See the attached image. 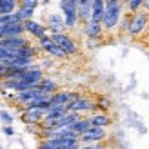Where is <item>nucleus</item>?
Wrapping results in <instances>:
<instances>
[{"label":"nucleus","instance_id":"nucleus-1","mask_svg":"<svg viewBox=\"0 0 149 149\" xmlns=\"http://www.w3.org/2000/svg\"><path fill=\"white\" fill-rule=\"evenodd\" d=\"M122 13H124V4L120 0H116V2H106V6H104V17H102V27L106 31L115 29L122 18Z\"/></svg>","mask_w":149,"mask_h":149},{"label":"nucleus","instance_id":"nucleus-2","mask_svg":"<svg viewBox=\"0 0 149 149\" xmlns=\"http://www.w3.org/2000/svg\"><path fill=\"white\" fill-rule=\"evenodd\" d=\"M78 0H60V11L64 15V26L65 29H71L78 24V13H77Z\"/></svg>","mask_w":149,"mask_h":149},{"label":"nucleus","instance_id":"nucleus-3","mask_svg":"<svg viewBox=\"0 0 149 149\" xmlns=\"http://www.w3.org/2000/svg\"><path fill=\"white\" fill-rule=\"evenodd\" d=\"M149 26V15L146 11H138L135 13L131 17V22H129V27H127V33L129 36H140L144 31H146V27Z\"/></svg>","mask_w":149,"mask_h":149},{"label":"nucleus","instance_id":"nucleus-4","mask_svg":"<svg viewBox=\"0 0 149 149\" xmlns=\"http://www.w3.org/2000/svg\"><path fill=\"white\" fill-rule=\"evenodd\" d=\"M51 38H53V42L64 51L65 56H71V55H77L78 53L77 42H74L69 35H65V33H53V35H51Z\"/></svg>","mask_w":149,"mask_h":149},{"label":"nucleus","instance_id":"nucleus-5","mask_svg":"<svg viewBox=\"0 0 149 149\" xmlns=\"http://www.w3.org/2000/svg\"><path fill=\"white\" fill-rule=\"evenodd\" d=\"M107 138V133H106V127H89L84 135L78 136V142L80 146H86V144H98V142H104Z\"/></svg>","mask_w":149,"mask_h":149},{"label":"nucleus","instance_id":"nucleus-6","mask_svg":"<svg viewBox=\"0 0 149 149\" xmlns=\"http://www.w3.org/2000/svg\"><path fill=\"white\" fill-rule=\"evenodd\" d=\"M93 106H95V102L91 98H87V96H78L77 100H73L69 102L68 106H65V111H71V113H89V111H93Z\"/></svg>","mask_w":149,"mask_h":149},{"label":"nucleus","instance_id":"nucleus-7","mask_svg":"<svg viewBox=\"0 0 149 149\" xmlns=\"http://www.w3.org/2000/svg\"><path fill=\"white\" fill-rule=\"evenodd\" d=\"M38 47L44 51V53H47L51 56H55V58H65L64 55V51L56 46V44L53 42V38H51V35H46V36H42V38H38Z\"/></svg>","mask_w":149,"mask_h":149},{"label":"nucleus","instance_id":"nucleus-8","mask_svg":"<svg viewBox=\"0 0 149 149\" xmlns=\"http://www.w3.org/2000/svg\"><path fill=\"white\" fill-rule=\"evenodd\" d=\"M26 35L24 31V22H15V24H7L0 27V40L2 38H13V36H22Z\"/></svg>","mask_w":149,"mask_h":149},{"label":"nucleus","instance_id":"nucleus-9","mask_svg":"<svg viewBox=\"0 0 149 149\" xmlns=\"http://www.w3.org/2000/svg\"><path fill=\"white\" fill-rule=\"evenodd\" d=\"M24 31L27 35H31L35 36V38H42V36H46L47 35V27L40 24V22H36V20H24Z\"/></svg>","mask_w":149,"mask_h":149},{"label":"nucleus","instance_id":"nucleus-10","mask_svg":"<svg viewBox=\"0 0 149 149\" xmlns=\"http://www.w3.org/2000/svg\"><path fill=\"white\" fill-rule=\"evenodd\" d=\"M78 93H73V91H56L51 95V106H68L69 102L77 100L78 98Z\"/></svg>","mask_w":149,"mask_h":149},{"label":"nucleus","instance_id":"nucleus-11","mask_svg":"<svg viewBox=\"0 0 149 149\" xmlns=\"http://www.w3.org/2000/svg\"><path fill=\"white\" fill-rule=\"evenodd\" d=\"M44 111L42 109H22V113H20V118H22V122L27 124V125H31V124H40L44 120Z\"/></svg>","mask_w":149,"mask_h":149},{"label":"nucleus","instance_id":"nucleus-12","mask_svg":"<svg viewBox=\"0 0 149 149\" xmlns=\"http://www.w3.org/2000/svg\"><path fill=\"white\" fill-rule=\"evenodd\" d=\"M47 31L53 35V33H64L65 31V26H64V18L60 17V15H56V13H53V15H49L47 17Z\"/></svg>","mask_w":149,"mask_h":149},{"label":"nucleus","instance_id":"nucleus-13","mask_svg":"<svg viewBox=\"0 0 149 149\" xmlns=\"http://www.w3.org/2000/svg\"><path fill=\"white\" fill-rule=\"evenodd\" d=\"M84 33H86L87 38H98L100 40V36L104 33V27H102L100 22L89 20V22H86V24H84Z\"/></svg>","mask_w":149,"mask_h":149},{"label":"nucleus","instance_id":"nucleus-14","mask_svg":"<svg viewBox=\"0 0 149 149\" xmlns=\"http://www.w3.org/2000/svg\"><path fill=\"white\" fill-rule=\"evenodd\" d=\"M87 118H89V124L93 127H107V125H111V118L106 113H93Z\"/></svg>","mask_w":149,"mask_h":149},{"label":"nucleus","instance_id":"nucleus-15","mask_svg":"<svg viewBox=\"0 0 149 149\" xmlns=\"http://www.w3.org/2000/svg\"><path fill=\"white\" fill-rule=\"evenodd\" d=\"M38 87H40V91H42L44 95H53V93L58 91V84H56V80L49 78V77H44V78L40 80Z\"/></svg>","mask_w":149,"mask_h":149},{"label":"nucleus","instance_id":"nucleus-16","mask_svg":"<svg viewBox=\"0 0 149 149\" xmlns=\"http://www.w3.org/2000/svg\"><path fill=\"white\" fill-rule=\"evenodd\" d=\"M89 127H91V124H89V118H82V116H80L78 120L71 125V129H73L74 133H77L78 136H80V135H84V133H86Z\"/></svg>","mask_w":149,"mask_h":149},{"label":"nucleus","instance_id":"nucleus-17","mask_svg":"<svg viewBox=\"0 0 149 149\" xmlns=\"http://www.w3.org/2000/svg\"><path fill=\"white\" fill-rule=\"evenodd\" d=\"M18 7V0H0V15L15 13Z\"/></svg>","mask_w":149,"mask_h":149},{"label":"nucleus","instance_id":"nucleus-18","mask_svg":"<svg viewBox=\"0 0 149 149\" xmlns=\"http://www.w3.org/2000/svg\"><path fill=\"white\" fill-rule=\"evenodd\" d=\"M142 7H144V0H127V2H125V9L131 15L142 11Z\"/></svg>","mask_w":149,"mask_h":149},{"label":"nucleus","instance_id":"nucleus-19","mask_svg":"<svg viewBox=\"0 0 149 149\" xmlns=\"http://www.w3.org/2000/svg\"><path fill=\"white\" fill-rule=\"evenodd\" d=\"M15 22H22L18 18L17 11L15 13H7V15H0V27L2 26H7V24H15Z\"/></svg>","mask_w":149,"mask_h":149},{"label":"nucleus","instance_id":"nucleus-20","mask_svg":"<svg viewBox=\"0 0 149 149\" xmlns=\"http://www.w3.org/2000/svg\"><path fill=\"white\" fill-rule=\"evenodd\" d=\"M38 0H18V7L20 9H29V11H36L38 7Z\"/></svg>","mask_w":149,"mask_h":149},{"label":"nucleus","instance_id":"nucleus-21","mask_svg":"<svg viewBox=\"0 0 149 149\" xmlns=\"http://www.w3.org/2000/svg\"><path fill=\"white\" fill-rule=\"evenodd\" d=\"M131 17H133L131 13L124 15V17L120 18V22H118V26H116V27H120V31H127V27H129V22H131Z\"/></svg>","mask_w":149,"mask_h":149},{"label":"nucleus","instance_id":"nucleus-22","mask_svg":"<svg viewBox=\"0 0 149 149\" xmlns=\"http://www.w3.org/2000/svg\"><path fill=\"white\" fill-rule=\"evenodd\" d=\"M0 120L4 122V125H11L13 124V116L7 113L6 109H2V111H0Z\"/></svg>","mask_w":149,"mask_h":149},{"label":"nucleus","instance_id":"nucleus-23","mask_svg":"<svg viewBox=\"0 0 149 149\" xmlns=\"http://www.w3.org/2000/svg\"><path fill=\"white\" fill-rule=\"evenodd\" d=\"M80 149H106V146H104L102 142H98V144H86V146H80Z\"/></svg>","mask_w":149,"mask_h":149},{"label":"nucleus","instance_id":"nucleus-24","mask_svg":"<svg viewBox=\"0 0 149 149\" xmlns=\"http://www.w3.org/2000/svg\"><path fill=\"white\" fill-rule=\"evenodd\" d=\"M7 69H9V65H7L6 62H2V60H0V80H4V78H6Z\"/></svg>","mask_w":149,"mask_h":149},{"label":"nucleus","instance_id":"nucleus-25","mask_svg":"<svg viewBox=\"0 0 149 149\" xmlns=\"http://www.w3.org/2000/svg\"><path fill=\"white\" fill-rule=\"evenodd\" d=\"M100 46V40L98 38H87V47L89 49H96Z\"/></svg>","mask_w":149,"mask_h":149},{"label":"nucleus","instance_id":"nucleus-26","mask_svg":"<svg viewBox=\"0 0 149 149\" xmlns=\"http://www.w3.org/2000/svg\"><path fill=\"white\" fill-rule=\"evenodd\" d=\"M2 133H4L6 136H13V135H15V129L11 127V125H4V129H2Z\"/></svg>","mask_w":149,"mask_h":149},{"label":"nucleus","instance_id":"nucleus-27","mask_svg":"<svg viewBox=\"0 0 149 149\" xmlns=\"http://www.w3.org/2000/svg\"><path fill=\"white\" fill-rule=\"evenodd\" d=\"M142 11H146L149 15V0H144V7H142Z\"/></svg>","mask_w":149,"mask_h":149},{"label":"nucleus","instance_id":"nucleus-28","mask_svg":"<svg viewBox=\"0 0 149 149\" xmlns=\"http://www.w3.org/2000/svg\"><path fill=\"white\" fill-rule=\"evenodd\" d=\"M38 2H40L42 6H46V4H49V2H51V0H38Z\"/></svg>","mask_w":149,"mask_h":149},{"label":"nucleus","instance_id":"nucleus-29","mask_svg":"<svg viewBox=\"0 0 149 149\" xmlns=\"http://www.w3.org/2000/svg\"><path fill=\"white\" fill-rule=\"evenodd\" d=\"M104 2H116V0H104Z\"/></svg>","mask_w":149,"mask_h":149},{"label":"nucleus","instance_id":"nucleus-30","mask_svg":"<svg viewBox=\"0 0 149 149\" xmlns=\"http://www.w3.org/2000/svg\"><path fill=\"white\" fill-rule=\"evenodd\" d=\"M120 2H122V4H125V2H127V0H120Z\"/></svg>","mask_w":149,"mask_h":149},{"label":"nucleus","instance_id":"nucleus-31","mask_svg":"<svg viewBox=\"0 0 149 149\" xmlns=\"http://www.w3.org/2000/svg\"><path fill=\"white\" fill-rule=\"evenodd\" d=\"M0 149H2V146H0Z\"/></svg>","mask_w":149,"mask_h":149},{"label":"nucleus","instance_id":"nucleus-32","mask_svg":"<svg viewBox=\"0 0 149 149\" xmlns=\"http://www.w3.org/2000/svg\"><path fill=\"white\" fill-rule=\"evenodd\" d=\"M38 149H42V147H38Z\"/></svg>","mask_w":149,"mask_h":149}]
</instances>
